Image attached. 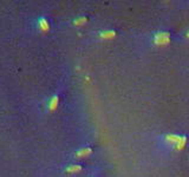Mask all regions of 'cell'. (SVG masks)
<instances>
[{
    "label": "cell",
    "mask_w": 189,
    "mask_h": 177,
    "mask_svg": "<svg viewBox=\"0 0 189 177\" xmlns=\"http://www.w3.org/2000/svg\"><path fill=\"white\" fill-rule=\"evenodd\" d=\"M170 41V34L168 32H159L154 36V44L157 46L168 45Z\"/></svg>",
    "instance_id": "obj_1"
},
{
    "label": "cell",
    "mask_w": 189,
    "mask_h": 177,
    "mask_svg": "<svg viewBox=\"0 0 189 177\" xmlns=\"http://www.w3.org/2000/svg\"><path fill=\"white\" fill-rule=\"evenodd\" d=\"M181 136L179 135H166L163 141H164V144L166 145H169V147H173V145H176L177 142L180 141Z\"/></svg>",
    "instance_id": "obj_2"
},
{
    "label": "cell",
    "mask_w": 189,
    "mask_h": 177,
    "mask_svg": "<svg viewBox=\"0 0 189 177\" xmlns=\"http://www.w3.org/2000/svg\"><path fill=\"white\" fill-rule=\"evenodd\" d=\"M38 27H39L41 31H44V32H45V31H47L49 27H50L49 21L45 19V18H43V17H41V18L38 19Z\"/></svg>",
    "instance_id": "obj_3"
},
{
    "label": "cell",
    "mask_w": 189,
    "mask_h": 177,
    "mask_svg": "<svg viewBox=\"0 0 189 177\" xmlns=\"http://www.w3.org/2000/svg\"><path fill=\"white\" fill-rule=\"evenodd\" d=\"M186 142H187V137L186 136H181L180 141L177 142V144L175 145V150H177V151L182 150L184 148V145H186Z\"/></svg>",
    "instance_id": "obj_4"
},
{
    "label": "cell",
    "mask_w": 189,
    "mask_h": 177,
    "mask_svg": "<svg viewBox=\"0 0 189 177\" xmlns=\"http://www.w3.org/2000/svg\"><path fill=\"white\" fill-rule=\"evenodd\" d=\"M58 102H59L58 96H53V97L50 99V103H49V109H50L51 111H53L54 109L57 108V105H58Z\"/></svg>",
    "instance_id": "obj_5"
},
{
    "label": "cell",
    "mask_w": 189,
    "mask_h": 177,
    "mask_svg": "<svg viewBox=\"0 0 189 177\" xmlns=\"http://www.w3.org/2000/svg\"><path fill=\"white\" fill-rule=\"evenodd\" d=\"M115 36H116V32L115 31H107V32H102L100 34V37L103 38V39H111Z\"/></svg>",
    "instance_id": "obj_6"
},
{
    "label": "cell",
    "mask_w": 189,
    "mask_h": 177,
    "mask_svg": "<svg viewBox=\"0 0 189 177\" xmlns=\"http://www.w3.org/2000/svg\"><path fill=\"white\" fill-rule=\"evenodd\" d=\"M92 152V150H91V148L86 147V148H83V149H80L79 151L77 152V156L78 157H84V156H88Z\"/></svg>",
    "instance_id": "obj_7"
},
{
    "label": "cell",
    "mask_w": 189,
    "mask_h": 177,
    "mask_svg": "<svg viewBox=\"0 0 189 177\" xmlns=\"http://www.w3.org/2000/svg\"><path fill=\"white\" fill-rule=\"evenodd\" d=\"M82 170V167L80 165H77V164H75V165H70L68 169H66V171L68 172H78Z\"/></svg>",
    "instance_id": "obj_8"
},
{
    "label": "cell",
    "mask_w": 189,
    "mask_h": 177,
    "mask_svg": "<svg viewBox=\"0 0 189 177\" xmlns=\"http://www.w3.org/2000/svg\"><path fill=\"white\" fill-rule=\"evenodd\" d=\"M84 23H86V18H85V17H80V18L75 20V24H76V25H83Z\"/></svg>",
    "instance_id": "obj_9"
},
{
    "label": "cell",
    "mask_w": 189,
    "mask_h": 177,
    "mask_svg": "<svg viewBox=\"0 0 189 177\" xmlns=\"http://www.w3.org/2000/svg\"><path fill=\"white\" fill-rule=\"evenodd\" d=\"M187 37L189 38V31H188V33H187Z\"/></svg>",
    "instance_id": "obj_10"
}]
</instances>
